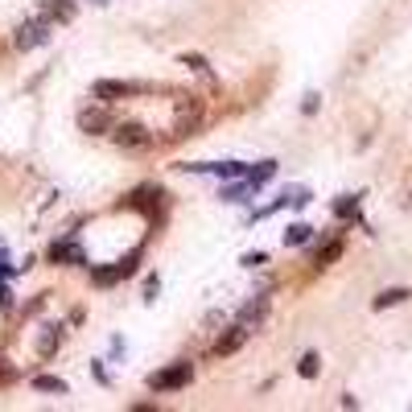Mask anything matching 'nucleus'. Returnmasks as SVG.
I'll return each instance as SVG.
<instances>
[{"instance_id":"obj_24","label":"nucleus","mask_w":412,"mask_h":412,"mask_svg":"<svg viewBox=\"0 0 412 412\" xmlns=\"http://www.w3.org/2000/svg\"><path fill=\"white\" fill-rule=\"evenodd\" d=\"M91 371H95V379H99V384H112V375H107V367H103V363H95Z\"/></svg>"},{"instance_id":"obj_22","label":"nucleus","mask_w":412,"mask_h":412,"mask_svg":"<svg viewBox=\"0 0 412 412\" xmlns=\"http://www.w3.org/2000/svg\"><path fill=\"white\" fill-rule=\"evenodd\" d=\"M264 260H268L264 252H252V256H243V264H247V268H260Z\"/></svg>"},{"instance_id":"obj_12","label":"nucleus","mask_w":412,"mask_h":412,"mask_svg":"<svg viewBox=\"0 0 412 412\" xmlns=\"http://www.w3.org/2000/svg\"><path fill=\"white\" fill-rule=\"evenodd\" d=\"M252 190H256V186L243 177L240 186H223V190H218V198H223V202H247V194H252Z\"/></svg>"},{"instance_id":"obj_23","label":"nucleus","mask_w":412,"mask_h":412,"mask_svg":"<svg viewBox=\"0 0 412 412\" xmlns=\"http://www.w3.org/2000/svg\"><path fill=\"white\" fill-rule=\"evenodd\" d=\"M317 103H322L317 95H305V103H301V112H305V116H314V112H317Z\"/></svg>"},{"instance_id":"obj_2","label":"nucleus","mask_w":412,"mask_h":412,"mask_svg":"<svg viewBox=\"0 0 412 412\" xmlns=\"http://www.w3.org/2000/svg\"><path fill=\"white\" fill-rule=\"evenodd\" d=\"M112 141L124 153H145V148H153V132L145 124H120V128H112Z\"/></svg>"},{"instance_id":"obj_1","label":"nucleus","mask_w":412,"mask_h":412,"mask_svg":"<svg viewBox=\"0 0 412 412\" xmlns=\"http://www.w3.org/2000/svg\"><path fill=\"white\" fill-rule=\"evenodd\" d=\"M194 379V363H173L165 367V371H153L148 375V388L153 392H177V388H186Z\"/></svg>"},{"instance_id":"obj_15","label":"nucleus","mask_w":412,"mask_h":412,"mask_svg":"<svg viewBox=\"0 0 412 412\" xmlns=\"http://www.w3.org/2000/svg\"><path fill=\"white\" fill-rule=\"evenodd\" d=\"M173 107H177V120H186V116H202V99L198 95H182Z\"/></svg>"},{"instance_id":"obj_10","label":"nucleus","mask_w":412,"mask_h":412,"mask_svg":"<svg viewBox=\"0 0 412 412\" xmlns=\"http://www.w3.org/2000/svg\"><path fill=\"white\" fill-rule=\"evenodd\" d=\"M42 17H46V21H71L74 4L71 0H42Z\"/></svg>"},{"instance_id":"obj_7","label":"nucleus","mask_w":412,"mask_h":412,"mask_svg":"<svg viewBox=\"0 0 412 412\" xmlns=\"http://www.w3.org/2000/svg\"><path fill=\"white\" fill-rule=\"evenodd\" d=\"M243 342H247V330H243L240 322H231V330H227V334L215 342V359H227V355H235Z\"/></svg>"},{"instance_id":"obj_4","label":"nucleus","mask_w":412,"mask_h":412,"mask_svg":"<svg viewBox=\"0 0 412 412\" xmlns=\"http://www.w3.org/2000/svg\"><path fill=\"white\" fill-rule=\"evenodd\" d=\"M116 124H112V112L107 107H83L78 112V132H87V136H103V132H112Z\"/></svg>"},{"instance_id":"obj_13","label":"nucleus","mask_w":412,"mask_h":412,"mask_svg":"<svg viewBox=\"0 0 412 412\" xmlns=\"http://www.w3.org/2000/svg\"><path fill=\"white\" fill-rule=\"evenodd\" d=\"M33 388L49 392V396H66V379H58V375H37V379H33Z\"/></svg>"},{"instance_id":"obj_20","label":"nucleus","mask_w":412,"mask_h":412,"mask_svg":"<svg viewBox=\"0 0 412 412\" xmlns=\"http://www.w3.org/2000/svg\"><path fill=\"white\" fill-rule=\"evenodd\" d=\"M182 66H190V71H198V74H211V62H206L202 54H182Z\"/></svg>"},{"instance_id":"obj_8","label":"nucleus","mask_w":412,"mask_h":412,"mask_svg":"<svg viewBox=\"0 0 412 412\" xmlns=\"http://www.w3.org/2000/svg\"><path fill=\"white\" fill-rule=\"evenodd\" d=\"M62 334H66V330H62L58 322H49L46 330H42V339H37V355H42V359H54V351H58Z\"/></svg>"},{"instance_id":"obj_18","label":"nucleus","mask_w":412,"mask_h":412,"mask_svg":"<svg viewBox=\"0 0 412 412\" xmlns=\"http://www.w3.org/2000/svg\"><path fill=\"white\" fill-rule=\"evenodd\" d=\"M339 256H342V240H330L326 247H322V252H317V260H314V264H317V268H326V264H334Z\"/></svg>"},{"instance_id":"obj_27","label":"nucleus","mask_w":412,"mask_h":412,"mask_svg":"<svg viewBox=\"0 0 412 412\" xmlns=\"http://www.w3.org/2000/svg\"><path fill=\"white\" fill-rule=\"evenodd\" d=\"M0 272H4V276L13 272V264H8V252H0Z\"/></svg>"},{"instance_id":"obj_9","label":"nucleus","mask_w":412,"mask_h":412,"mask_svg":"<svg viewBox=\"0 0 412 412\" xmlns=\"http://www.w3.org/2000/svg\"><path fill=\"white\" fill-rule=\"evenodd\" d=\"M186 170L218 173V177H243V173H247V165H240V161H215V165H186Z\"/></svg>"},{"instance_id":"obj_5","label":"nucleus","mask_w":412,"mask_h":412,"mask_svg":"<svg viewBox=\"0 0 412 412\" xmlns=\"http://www.w3.org/2000/svg\"><path fill=\"white\" fill-rule=\"evenodd\" d=\"M264 317H268V293H260V297H252L240 314H235V322L252 334V330H260V326H264Z\"/></svg>"},{"instance_id":"obj_19","label":"nucleus","mask_w":412,"mask_h":412,"mask_svg":"<svg viewBox=\"0 0 412 412\" xmlns=\"http://www.w3.org/2000/svg\"><path fill=\"white\" fill-rule=\"evenodd\" d=\"M355 211H359V194H346V198L334 202V215H339V218H351Z\"/></svg>"},{"instance_id":"obj_28","label":"nucleus","mask_w":412,"mask_h":412,"mask_svg":"<svg viewBox=\"0 0 412 412\" xmlns=\"http://www.w3.org/2000/svg\"><path fill=\"white\" fill-rule=\"evenodd\" d=\"M99 4H103V0H99Z\"/></svg>"},{"instance_id":"obj_21","label":"nucleus","mask_w":412,"mask_h":412,"mask_svg":"<svg viewBox=\"0 0 412 412\" xmlns=\"http://www.w3.org/2000/svg\"><path fill=\"white\" fill-rule=\"evenodd\" d=\"M13 305H17V301H13V289H8V285H0V310H4V314H8V310H13Z\"/></svg>"},{"instance_id":"obj_11","label":"nucleus","mask_w":412,"mask_h":412,"mask_svg":"<svg viewBox=\"0 0 412 412\" xmlns=\"http://www.w3.org/2000/svg\"><path fill=\"white\" fill-rule=\"evenodd\" d=\"M408 297H412V289H384L375 301H371V310L379 314V310H392V305H404Z\"/></svg>"},{"instance_id":"obj_3","label":"nucleus","mask_w":412,"mask_h":412,"mask_svg":"<svg viewBox=\"0 0 412 412\" xmlns=\"http://www.w3.org/2000/svg\"><path fill=\"white\" fill-rule=\"evenodd\" d=\"M49 42V21L46 17H37V21H25L17 29V37H13V46L17 49H33V46H46Z\"/></svg>"},{"instance_id":"obj_6","label":"nucleus","mask_w":412,"mask_h":412,"mask_svg":"<svg viewBox=\"0 0 412 412\" xmlns=\"http://www.w3.org/2000/svg\"><path fill=\"white\" fill-rule=\"evenodd\" d=\"M145 87L141 83H128V78H99L95 83V95L99 99H128V95H141Z\"/></svg>"},{"instance_id":"obj_17","label":"nucleus","mask_w":412,"mask_h":412,"mask_svg":"<svg viewBox=\"0 0 412 412\" xmlns=\"http://www.w3.org/2000/svg\"><path fill=\"white\" fill-rule=\"evenodd\" d=\"M272 173H276V161H260L256 170H247V173H243V177H247L252 186H264V182H268V177H272Z\"/></svg>"},{"instance_id":"obj_25","label":"nucleus","mask_w":412,"mask_h":412,"mask_svg":"<svg viewBox=\"0 0 412 412\" xmlns=\"http://www.w3.org/2000/svg\"><path fill=\"white\" fill-rule=\"evenodd\" d=\"M153 297H157V276H148L145 281V301H153Z\"/></svg>"},{"instance_id":"obj_26","label":"nucleus","mask_w":412,"mask_h":412,"mask_svg":"<svg viewBox=\"0 0 412 412\" xmlns=\"http://www.w3.org/2000/svg\"><path fill=\"white\" fill-rule=\"evenodd\" d=\"M13 379V367H4V359H0V384H8Z\"/></svg>"},{"instance_id":"obj_14","label":"nucleus","mask_w":412,"mask_h":412,"mask_svg":"<svg viewBox=\"0 0 412 412\" xmlns=\"http://www.w3.org/2000/svg\"><path fill=\"white\" fill-rule=\"evenodd\" d=\"M317 371H322V359H317V351H305V355H301V363H297V375H305V379H317Z\"/></svg>"},{"instance_id":"obj_16","label":"nucleus","mask_w":412,"mask_h":412,"mask_svg":"<svg viewBox=\"0 0 412 412\" xmlns=\"http://www.w3.org/2000/svg\"><path fill=\"white\" fill-rule=\"evenodd\" d=\"M310 235H314V227H310V223H293L289 231H285V243L297 247V243H310Z\"/></svg>"}]
</instances>
